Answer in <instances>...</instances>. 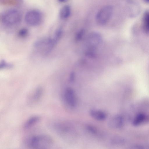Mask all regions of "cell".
<instances>
[{
    "mask_svg": "<svg viewBox=\"0 0 149 149\" xmlns=\"http://www.w3.org/2000/svg\"><path fill=\"white\" fill-rule=\"evenodd\" d=\"M53 143V140L50 136L40 134L33 136L29 146L31 149H51Z\"/></svg>",
    "mask_w": 149,
    "mask_h": 149,
    "instance_id": "cell-1",
    "label": "cell"
},
{
    "mask_svg": "<svg viewBox=\"0 0 149 149\" xmlns=\"http://www.w3.org/2000/svg\"><path fill=\"white\" fill-rule=\"evenodd\" d=\"M57 43L53 38L45 37L36 40L33 44V47L38 52L46 55L52 51Z\"/></svg>",
    "mask_w": 149,
    "mask_h": 149,
    "instance_id": "cell-2",
    "label": "cell"
},
{
    "mask_svg": "<svg viewBox=\"0 0 149 149\" xmlns=\"http://www.w3.org/2000/svg\"><path fill=\"white\" fill-rule=\"evenodd\" d=\"M22 15L20 12L16 9L8 10L4 12L1 17V20L5 26L11 27L19 24L21 20Z\"/></svg>",
    "mask_w": 149,
    "mask_h": 149,
    "instance_id": "cell-3",
    "label": "cell"
},
{
    "mask_svg": "<svg viewBox=\"0 0 149 149\" xmlns=\"http://www.w3.org/2000/svg\"><path fill=\"white\" fill-rule=\"evenodd\" d=\"M102 38L97 32H92L87 36L86 41V53L88 55H93L94 52L101 43Z\"/></svg>",
    "mask_w": 149,
    "mask_h": 149,
    "instance_id": "cell-4",
    "label": "cell"
},
{
    "mask_svg": "<svg viewBox=\"0 0 149 149\" xmlns=\"http://www.w3.org/2000/svg\"><path fill=\"white\" fill-rule=\"evenodd\" d=\"M113 12V8L111 5H107L101 8L96 16L97 23L100 25L106 24L111 18Z\"/></svg>",
    "mask_w": 149,
    "mask_h": 149,
    "instance_id": "cell-5",
    "label": "cell"
},
{
    "mask_svg": "<svg viewBox=\"0 0 149 149\" xmlns=\"http://www.w3.org/2000/svg\"><path fill=\"white\" fill-rule=\"evenodd\" d=\"M42 15L38 10L33 9L28 11L26 14L24 20L26 23L31 26L39 25L41 22Z\"/></svg>",
    "mask_w": 149,
    "mask_h": 149,
    "instance_id": "cell-6",
    "label": "cell"
},
{
    "mask_svg": "<svg viewBox=\"0 0 149 149\" xmlns=\"http://www.w3.org/2000/svg\"><path fill=\"white\" fill-rule=\"evenodd\" d=\"M64 98L67 104L70 107H74L77 104V100L74 90L71 88H66L64 95Z\"/></svg>",
    "mask_w": 149,
    "mask_h": 149,
    "instance_id": "cell-7",
    "label": "cell"
},
{
    "mask_svg": "<svg viewBox=\"0 0 149 149\" xmlns=\"http://www.w3.org/2000/svg\"><path fill=\"white\" fill-rule=\"evenodd\" d=\"M127 10L129 16L131 17H136L141 11L139 4L134 1H129L127 2Z\"/></svg>",
    "mask_w": 149,
    "mask_h": 149,
    "instance_id": "cell-8",
    "label": "cell"
},
{
    "mask_svg": "<svg viewBox=\"0 0 149 149\" xmlns=\"http://www.w3.org/2000/svg\"><path fill=\"white\" fill-rule=\"evenodd\" d=\"M123 119L121 116L117 115L112 117L108 122L109 127L113 129L120 128L123 124Z\"/></svg>",
    "mask_w": 149,
    "mask_h": 149,
    "instance_id": "cell-9",
    "label": "cell"
},
{
    "mask_svg": "<svg viewBox=\"0 0 149 149\" xmlns=\"http://www.w3.org/2000/svg\"><path fill=\"white\" fill-rule=\"evenodd\" d=\"M90 115L92 117L99 121L104 120L107 118V115L104 112L98 109L91 110Z\"/></svg>",
    "mask_w": 149,
    "mask_h": 149,
    "instance_id": "cell-10",
    "label": "cell"
},
{
    "mask_svg": "<svg viewBox=\"0 0 149 149\" xmlns=\"http://www.w3.org/2000/svg\"><path fill=\"white\" fill-rule=\"evenodd\" d=\"M142 21L143 31L146 34H149V10H147L144 12Z\"/></svg>",
    "mask_w": 149,
    "mask_h": 149,
    "instance_id": "cell-11",
    "label": "cell"
},
{
    "mask_svg": "<svg viewBox=\"0 0 149 149\" xmlns=\"http://www.w3.org/2000/svg\"><path fill=\"white\" fill-rule=\"evenodd\" d=\"M71 13V9L70 6L68 5L63 6L60 10L59 15L61 18L65 19L68 18Z\"/></svg>",
    "mask_w": 149,
    "mask_h": 149,
    "instance_id": "cell-12",
    "label": "cell"
},
{
    "mask_svg": "<svg viewBox=\"0 0 149 149\" xmlns=\"http://www.w3.org/2000/svg\"><path fill=\"white\" fill-rule=\"evenodd\" d=\"M40 119L39 116H37L31 117L26 120L24 125L25 129H28L38 123Z\"/></svg>",
    "mask_w": 149,
    "mask_h": 149,
    "instance_id": "cell-13",
    "label": "cell"
},
{
    "mask_svg": "<svg viewBox=\"0 0 149 149\" xmlns=\"http://www.w3.org/2000/svg\"><path fill=\"white\" fill-rule=\"evenodd\" d=\"M146 116L143 113L138 114L135 118L133 123L134 125H138L144 121L146 120Z\"/></svg>",
    "mask_w": 149,
    "mask_h": 149,
    "instance_id": "cell-14",
    "label": "cell"
},
{
    "mask_svg": "<svg viewBox=\"0 0 149 149\" xmlns=\"http://www.w3.org/2000/svg\"><path fill=\"white\" fill-rule=\"evenodd\" d=\"M42 92V89L41 87L37 88L33 95V100L35 101H38L41 97Z\"/></svg>",
    "mask_w": 149,
    "mask_h": 149,
    "instance_id": "cell-15",
    "label": "cell"
},
{
    "mask_svg": "<svg viewBox=\"0 0 149 149\" xmlns=\"http://www.w3.org/2000/svg\"><path fill=\"white\" fill-rule=\"evenodd\" d=\"M13 66L12 64L8 63L4 60H2L0 63V69H10Z\"/></svg>",
    "mask_w": 149,
    "mask_h": 149,
    "instance_id": "cell-16",
    "label": "cell"
},
{
    "mask_svg": "<svg viewBox=\"0 0 149 149\" xmlns=\"http://www.w3.org/2000/svg\"><path fill=\"white\" fill-rule=\"evenodd\" d=\"M124 142L123 139L120 137L117 136L113 137L111 140V143L116 145L122 144Z\"/></svg>",
    "mask_w": 149,
    "mask_h": 149,
    "instance_id": "cell-17",
    "label": "cell"
},
{
    "mask_svg": "<svg viewBox=\"0 0 149 149\" xmlns=\"http://www.w3.org/2000/svg\"><path fill=\"white\" fill-rule=\"evenodd\" d=\"M62 33V30L59 28L56 31L53 38L57 42L61 37Z\"/></svg>",
    "mask_w": 149,
    "mask_h": 149,
    "instance_id": "cell-18",
    "label": "cell"
},
{
    "mask_svg": "<svg viewBox=\"0 0 149 149\" xmlns=\"http://www.w3.org/2000/svg\"><path fill=\"white\" fill-rule=\"evenodd\" d=\"M28 33V30L26 28H23L19 30L18 32V35L21 37H24L26 36Z\"/></svg>",
    "mask_w": 149,
    "mask_h": 149,
    "instance_id": "cell-19",
    "label": "cell"
},
{
    "mask_svg": "<svg viewBox=\"0 0 149 149\" xmlns=\"http://www.w3.org/2000/svg\"><path fill=\"white\" fill-rule=\"evenodd\" d=\"M84 33V31L83 30H81L79 31L76 37V39L77 40H80L81 39Z\"/></svg>",
    "mask_w": 149,
    "mask_h": 149,
    "instance_id": "cell-20",
    "label": "cell"
},
{
    "mask_svg": "<svg viewBox=\"0 0 149 149\" xmlns=\"http://www.w3.org/2000/svg\"><path fill=\"white\" fill-rule=\"evenodd\" d=\"M130 149H144V148L141 145L137 144L132 146Z\"/></svg>",
    "mask_w": 149,
    "mask_h": 149,
    "instance_id": "cell-21",
    "label": "cell"
},
{
    "mask_svg": "<svg viewBox=\"0 0 149 149\" xmlns=\"http://www.w3.org/2000/svg\"><path fill=\"white\" fill-rule=\"evenodd\" d=\"M87 128L89 131L92 133H94L96 132L95 129L93 126L89 125L87 127Z\"/></svg>",
    "mask_w": 149,
    "mask_h": 149,
    "instance_id": "cell-22",
    "label": "cell"
},
{
    "mask_svg": "<svg viewBox=\"0 0 149 149\" xmlns=\"http://www.w3.org/2000/svg\"><path fill=\"white\" fill-rule=\"evenodd\" d=\"M73 73H71V74L70 75V80L71 81H72L74 80V74H73Z\"/></svg>",
    "mask_w": 149,
    "mask_h": 149,
    "instance_id": "cell-23",
    "label": "cell"
}]
</instances>
